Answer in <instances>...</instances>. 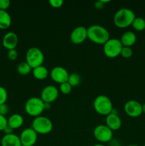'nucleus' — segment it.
Instances as JSON below:
<instances>
[{
  "label": "nucleus",
  "instance_id": "bb28decb",
  "mask_svg": "<svg viewBox=\"0 0 145 146\" xmlns=\"http://www.w3.org/2000/svg\"><path fill=\"white\" fill-rule=\"evenodd\" d=\"M8 125V121L6 116L0 115V131H4L6 127Z\"/></svg>",
  "mask_w": 145,
  "mask_h": 146
},
{
  "label": "nucleus",
  "instance_id": "c85d7f7f",
  "mask_svg": "<svg viewBox=\"0 0 145 146\" xmlns=\"http://www.w3.org/2000/svg\"><path fill=\"white\" fill-rule=\"evenodd\" d=\"M48 2H49L50 5H51V7L55 9L61 7L64 3L63 0H49Z\"/></svg>",
  "mask_w": 145,
  "mask_h": 146
},
{
  "label": "nucleus",
  "instance_id": "b1692460",
  "mask_svg": "<svg viewBox=\"0 0 145 146\" xmlns=\"http://www.w3.org/2000/svg\"><path fill=\"white\" fill-rule=\"evenodd\" d=\"M72 87L68 84V82H64L63 84H60V91L63 94H65V95H67V94H69L72 91Z\"/></svg>",
  "mask_w": 145,
  "mask_h": 146
},
{
  "label": "nucleus",
  "instance_id": "20e7f679",
  "mask_svg": "<svg viewBox=\"0 0 145 146\" xmlns=\"http://www.w3.org/2000/svg\"><path fill=\"white\" fill-rule=\"evenodd\" d=\"M24 109L28 115L36 118L44 112V102L41 100V98L34 96L28 98L25 103Z\"/></svg>",
  "mask_w": 145,
  "mask_h": 146
},
{
  "label": "nucleus",
  "instance_id": "0eeeda50",
  "mask_svg": "<svg viewBox=\"0 0 145 146\" xmlns=\"http://www.w3.org/2000/svg\"><path fill=\"white\" fill-rule=\"evenodd\" d=\"M123 47L120 40L116 38H109L105 44H103V52L108 58H116L120 55Z\"/></svg>",
  "mask_w": 145,
  "mask_h": 146
},
{
  "label": "nucleus",
  "instance_id": "f3484780",
  "mask_svg": "<svg viewBox=\"0 0 145 146\" xmlns=\"http://www.w3.org/2000/svg\"><path fill=\"white\" fill-rule=\"evenodd\" d=\"M119 40H120L123 46L131 47L136 42V36L133 31H127L122 34Z\"/></svg>",
  "mask_w": 145,
  "mask_h": 146
},
{
  "label": "nucleus",
  "instance_id": "f03ea898",
  "mask_svg": "<svg viewBox=\"0 0 145 146\" xmlns=\"http://www.w3.org/2000/svg\"><path fill=\"white\" fill-rule=\"evenodd\" d=\"M134 12L129 8H121L115 12L113 21L115 25L119 28H126L132 25L135 19Z\"/></svg>",
  "mask_w": 145,
  "mask_h": 146
},
{
  "label": "nucleus",
  "instance_id": "58836bf2",
  "mask_svg": "<svg viewBox=\"0 0 145 146\" xmlns=\"http://www.w3.org/2000/svg\"><path fill=\"white\" fill-rule=\"evenodd\" d=\"M0 48H1V46H0Z\"/></svg>",
  "mask_w": 145,
  "mask_h": 146
},
{
  "label": "nucleus",
  "instance_id": "4c0bfd02",
  "mask_svg": "<svg viewBox=\"0 0 145 146\" xmlns=\"http://www.w3.org/2000/svg\"><path fill=\"white\" fill-rule=\"evenodd\" d=\"M127 146H139V145H135V144H132V145H127Z\"/></svg>",
  "mask_w": 145,
  "mask_h": 146
},
{
  "label": "nucleus",
  "instance_id": "ddd939ff",
  "mask_svg": "<svg viewBox=\"0 0 145 146\" xmlns=\"http://www.w3.org/2000/svg\"><path fill=\"white\" fill-rule=\"evenodd\" d=\"M50 76L52 80L58 84L67 82L69 76L68 71L62 66H55L51 69Z\"/></svg>",
  "mask_w": 145,
  "mask_h": 146
},
{
  "label": "nucleus",
  "instance_id": "a19ab883",
  "mask_svg": "<svg viewBox=\"0 0 145 146\" xmlns=\"http://www.w3.org/2000/svg\"><path fill=\"white\" fill-rule=\"evenodd\" d=\"M21 146H23V145H21Z\"/></svg>",
  "mask_w": 145,
  "mask_h": 146
},
{
  "label": "nucleus",
  "instance_id": "f8f14e48",
  "mask_svg": "<svg viewBox=\"0 0 145 146\" xmlns=\"http://www.w3.org/2000/svg\"><path fill=\"white\" fill-rule=\"evenodd\" d=\"M88 38V29L83 26H78L73 29L70 35V39L75 44H80Z\"/></svg>",
  "mask_w": 145,
  "mask_h": 146
},
{
  "label": "nucleus",
  "instance_id": "6ab92c4d",
  "mask_svg": "<svg viewBox=\"0 0 145 146\" xmlns=\"http://www.w3.org/2000/svg\"><path fill=\"white\" fill-rule=\"evenodd\" d=\"M11 17L7 11L0 10V29H7L11 26Z\"/></svg>",
  "mask_w": 145,
  "mask_h": 146
},
{
  "label": "nucleus",
  "instance_id": "7c9ffc66",
  "mask_svg": "<svg viewBox=\"0 0 145 146\" xmlns=\"http://www.w3.org/2000/svg\"><path fill=\"white\" fill-rule=\"evenodd\" d=\"M9 106L6 104L0 105V115L5 116L9 113Z\"/></svg>",
  "mask_w": 145,
  "mask_h": 146
},
{
  "label": "nucleus",
  "instance_id": "393cba45",
  "mask_svg": "<svg viewBox=\"0 0 145 146\" xmlns=\"http://www.w3.org/2000/svg\"><path fill=\"white\" fill-rule=\"evenodd\" d=\"M133 54V51L131 47L128 46H123L122 48V51H121L120 55L122 56L123 58H129Z\"/></svg>",
  "mask_w": 145,
  "mask_h": 146
},
{
  "label": "nucleus",
  "instance_id": "9b49d317",
  "mask_svg": "<svg viewBox=\"0 0 145 146\" xmlns=\"http://www.w3.org/2000/svg\"><path fill=\"white\" fill-rule=\"evenodd\" d=\"M58 94L59 91L55 86L48 85L41 91V98L44 103L51 104L58 98Z\"/></svg>",
  "mask_w": 145,
  "mask_h": 146
},
{
  "label": "nucleus",
  "instance_id": "2f4dec72",
  "mask_svg": "<svg viewBox=\"0 0 145 146\" xmlns=\"http://www.w3.org/2000/svg\"><path fill=\"white\" fill-rule=\"evenodd\" d=\"M94 6L98 9H102L104 7V4L102 2L101 0H99V1H97L94 3Z\"/></svg>",
  "mask_w": 145,
  "mask_h": 146
},
{
  "label": "nucleus",
  "instance_id": "4be33fe9",
  "mask_svg": "<svg viewBox=\"0 0 145 146\" xmlns=\"http://www.w3.org/2000/svg\"><path fill=\"white\" fill-rule=\"evenodd\" d=\"M132 26L136 31H143L145 29V19L142 17H136L132 22Z\"/></svg>",
  "mask_w": 145,
  "mask_h": 146
},
{
  "label": "nucleus",
  "instance_id": "72a5a7b5",
  "mask_svg": "<svg viewBox=\"0 0 145 146\" xmlns=\"http://www.w3.org/2000/svg\"><path fill=\"white\" fill-rule=\"evenodd\" d=\"M109 146H120L119 145V143H118L117 141H116V140H113L112 139L110 141H109Z\"/></svg>",
  "mask_w": 145,
  "mask_h": 146
},
{
  "label": "nucleus",
  "instance_id": "e433bc0d",
  "mask_svg": "<svg viewBox=\"0 0 145 146\" xmlns=\"http://www.w3.org/2000/svg\"><path fill=\"white\" fill-rule=\"evenodd\" d=\"M92 146H105V145L102 143H97V144H95V145H93Z\"/></svg>",
  "mask_w": 145,
  "mask_h": 146
},
{
  "label": "nucleus",
  "instance_id": "a878e982",
  "mask_svg": "<svg viewBox=\"0 0 145 146\" xmlns=\"http://www.w3.org/2000/svg\"><path fill=\"white\" fill-rule=\"evenodd\" d=\"M8 98V94L5 88L0 86V105L6 104Z\"/></svg>",
  "mask_w": 145,
  "mask_h": 146
},
{
  "label": "nucleus",
  "instance_id": "39448f33",
  "mask_svg": "<svg viewBox=\"0 0 145 146\" xmlns=\"http://www.w3.org/2000/svg\"><path fill=\"white\" fill-rule=\"evenodd\" d=\"M53 123L51 119L45 116L39 115L34 118L31 123V128L38 134L45 135L51 133L53 130Z\"/></svg>",
  "mask_w": 145,
  "mask_h": 146
},
{
  "label": "nucleus",
  "instance_id": "423d86ee",
  "mask_svg": "<svg viewBox=\"0 0 145 146\" xmlns=\"http://www.w3.org/2000/svg\"><path fill=\"white\" fill-rule=\"evenodd\" d=\"M44 61V54L38 47H31L26 54V62L32 68L43 65Z\"/></svg>",
  "mask_w": 145,
  "mask_h": 146
},
{
  "label": "nucleus",
  "instance_id": "ea45409f",
  "mask_svg": "<svg viewBox=\"0 0 145 146\" xmlns=\"http://www.w3.org/2000/svg\"><path fill=\"white\" fill-rule=\"evenodd\" d=\"M144 146H145V145H144Z\"/></svg>",
  "mask_w": 145,
  "mask_h": 146
},
{
  "label": "nucleus",
  "instance_id": "cd10ccee",
  "mask_svg": "<svg viewBox=\"0 0 145 146\" xmlns=\"http://www.w3.org/2000/svg\"><path fill=\"white\" fill-rule=\"evenodd\" d=\"M7 56H8V58L9 60L14 61L18 57V52H17V51L16 49L9 50L8 53H7Z\"/></svg>",
  "mask_w": 145,
  "mask_h": 146
},
{
  "label": "nucleus",
  "instance_id": "5701e85b",
  "mask_svg": "<svg viewBox=\"0 0 145 146\" xmlns=\"http://www.w3.org/2000/svg\"><path fill=\"white\" fill-rule=\"evenodd\" d=\"M80 81L81 78L79 74H76V73H72V74H69L68 82L72 87H75L78 86Z\"/></svg>",
  "mask_w": 145,
  "mask_h": 146
},
{
  "label": "nucleus",
  "instance_id": "f704fd0d",
  "mask_svg": "<svg viewBox=\"0 0 145 146\" xmlns=\"http://www.w3.org/2000/svg\"><path fill=\"white\" fill-rule=\"evenodd\" d=\"M51 108V104H48V103H44V109L48 110Z\"/></svg>",
  "mask_w": 145,
  "mask_h": 146
},
{
  "label": "nucleus",
  "instance_id": "4468645a",
  "mask_svg": "<svg viewBox=\"0 0 145 146\" xmlns=\"http://www.w3.org/2000/svg\"><path fill=\"white\" fill-rule=\"evenodd\" d=\"M18 42V36L16 33L13 32V31L7 32L3 37L2 44L4 48H7L8 51L11 49H16Z\"/></svg>",
  "mask_w": 145,
  "mask_h": 146
},
{
  "label": "nucleus",
  "instance_id": "dca6fc26",
  "mask_svg": "<svg viewBox=\"0 0 145 146\" xmlns=\"http://www.w3.org/2000/svg\"><path fill=\"white\" fill-rule=\"evenodd\" d=\"M1 146H21L19 136L14 133L4 135L1 141Z\"/></svg>",
  "mask_w": 145,
  "mask_h": 146
},
{
  "label": "nucleus",
  "instance_id": "412c9836",
  "mask_svg": "<svg viewBox=\"0 0 145 146\" xmlns=\"http://www.w3.org/2000/svg\"><path fill=\"white\" fill-rule=\"evenodd\" d=\"M16 69L17 72H18L20 75L26 76L31 73L32 68L28 65V63H26V61H23V62L18 64V65L17 66Z\"/></svg>",
  "mask_w": 145,
  "mask_h": 146
},
{
  "label": "nucleus",
  "instance_id": "f257e3e1",
  "mask_svg": "<svg viewBox=\"0 0 145 146\" xmlns=\"http://www.w3.org/2000/svg\"><path fill=\"white\" fill-rule=\"evenodd\" d=\"M88 29V38L98 44H104L109 39V33L105 27L93 24Z\"/></svg>",
  "mask_w": 145,
  "mask_h": 146
},
{
  "label": "nucleus",
  "instance_id": "9d476101",
  "mask_svg": "<svg viewBox=\"0 0 145 146\" xmlns=\"http://www.w3.org/2000/svg\"><path fill=\"white\" fill-rule=\"evenodd\" d=\"M124 109L127 115L132 118H137L142 114V104L135 100H129L125 103Z\"/></svg>",
  "mask_w": 145,
  "mask_h": 146
},
{
  "label": "nucleus",
  "instance_id": "1a4fd4ad",
  "mask_svg": "<svg viewBox=\"0 0 145 146\" xmlns=\"http://www.w3.org/2000/svg\"><path fill=\"white\" fill-rule=\"evenodd\" d=\"M19 138L23 146H34L38 140V133L31 127L23 130Z\"/></svg>",
  "mask_w": 145,
  "mask_h": 146
},
{
  "label": "nucleus",
  "instance_id": "7ed1b4c3",
  "mask_svg": "<svg viewBox=\"0 0 145 146\" xmlns=\"http://www.w3.org/2000/svg\"><path fill=\"white\" fill-rule=\"evenodd\" d=\"M93 108L98 114L105 116L110 114L114 109L112 101L105 95H99L95 98Z\"/></svg>",
  "mask_w": 145,
  "mask_h": 146
},
{
  "label": "nucleus",
  "instance_id": "6e6552de",
  "mask_svg": "<svg viewBox=\"0 0 145 146\" xmlns=\"http://www.w3.org/2000/svg\"><path fill=\"white\" fill-rule=\"evenodd\" d=\"M95 139L100 143H109L113 137V132L106 125H98L93 130Z\"/></svg>",
  "mask_w": 145,
  "mask_h": 146
},
{
  "label": "nucleus",
  "instance_id": "a211bd4d",
  "mask_svg": "<svg viewBox=\"0 0 145 146\" xmlns=\"http://www.w3.org/2000/svg\"><path fill=\"white\" fill-rule=\"evenodd\" d=\"M7 121H8V125L12 129H18L21 128L24 123V118L22 115L18 113L12 114L7 119Z\"/></svg>",
  "mask_w": 145,
  "mask_h": 146
},
{
  "label": "nucleus",
  "instance_id": "473e14b6",
  "mask_svg": "<svg viewBox=\"0 0 145 146\" xmlns=\"http://www.w3.org/2000/svg\"><path fill=\"white\" fill-rule=\"evenodd\" d=\"M13 130L14 129H12L11 127L7 125V126L6 127L5 129L4 130V132L5 133V135H7V134H11L13 133Z\"/></svg>",
  "mask_w": 145,
  "mask_h": 146
},
{
  "label": "nucleus",
  "instance_id": "c9c22d12",
  "mask_svg": "<svg viewBox=\"0 0 145 146\" xmlns=\"http://www.w3.org/2000/svg\"><path fill=\"white\" fill-rule=\"evenodd\" d=\"M142 112L145 113V103L144 104H142Z\"/></svg>",
  "mask_w": 145,
  "mask_h": 146
},
{
  "label": "nucleus",
  "instance_id": "c756f323",
  "mask_svg": "<svg viewBox=\"0 0 145 146\" xmlns=\"http://www.w3.org/2000/svg\"><path fill=\"white\" fill-rule=\"evenodd\" d=\"M10 2L9 0H0V10L7 11V9L9 7Z\"/></svg>",
  "mask_w": 145,
  "mask_h": 146
},
{
  "label": "nucleus",
  "instance_id": "2eb2a0df",
  "mask_svg": "<svg viewBox=\"0 0 145 146\" xmlns=\"http://www.w3.org/2000/svg\"><path fill=\"white\" fill-rule=\"evenodd\" d=\"M105 123H106L105 125L110 128L112 131L119 129L122 125V120L120 117L117 115V113L113 112L107 115Z\"/></svg>",
  "mask_w": 145,
  "mask_h": 146
},
{
  "label": "nucleus",
  "instance_id": "aec40b11",
  "mask_svg": "<svg viewBox=\"0 0 145 146\" xmlns=\"http://www.w3.org/2000/svg\"><path fill=\"white\" fill-rule=\"evenodd\" d=\"M33 75L36 79L44 80L48 77V71L46 67L41 65L33 68Z\"/></svg>",
  "mask_w": 145,
  "mask_h": 146
}]
</instances>
